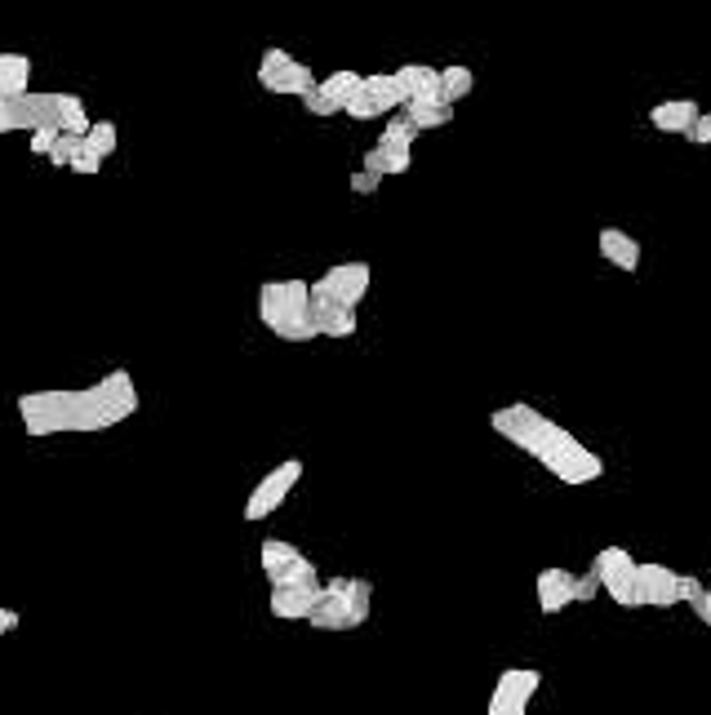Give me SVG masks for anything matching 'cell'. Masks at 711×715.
I'll return each mask as SVG.
<instances>
[{
    "label": "cell",
    "instance_id": "6da1fadb",
    "mask_svg": "<svg viewBox=\"0 0 711 715\" xmlns=\"http://www.w3.org/2000/svg\"><path fill=\"white\" fill-rule=\"evenodd\" d=\"M138 413V386L129 369H111L93 386L76 391H27L18 395V417L27 435H93Z\"/></svg>",
    "mask_w": 711,
    "mask_h": 715
},
{
    "label": "cell",
    "instance_id": "7a4b0ae2",
    "mask_svg": "<svg viewBox=\"0 0 711 715\" xmlns=\"http://www.w3.org/2000/svg\"><path fill=\"white\" fill-rule=\"evenodd\" d=\"M489 426H493L507 444H515L520 453H529L533 462H542L560 484H591V480H600V471H604L600 453H591L578 435H569L560 422H551L547 413H538V409L524 404V400L493 409V413H489Z\"/></svg>",
    "mask_w": 711,
    "mask_h": 715
},
{
    "label": "cell",
    "instance_id": "3957f363",
    "mask_svg": "<svg viewBox=\"0 0 711 715\" xmlns=\"http://www.w3.org/2000/svg\"><path fill=\"white\" fill-rule=\"evenodd\" d=\"M258 315L280 342L320 338V329L311 324V280H267L258 289Z\"/></svg>",
    "mask_w": 711,
    "mask_h": 715
},
{
    "label": "cell",
    "instance_id": "277c9868",
    "mask_svg": "<svg viewBox=\"0 0 711 715\" xmlns=\"http://www.w3.org/2000/svg\"><path fill=\"white\" fill-rule=\"evenodd\" d=\"M369 604H373V586L364 577H333L320 591V604L311 608V626L316 631H356L369 622Z\"/></svg>",
    "mask_w": 711,
    "mask_h": 715
},
{
    "label": "cell",
    "instance_id": "5b68a950",
    "mask_svg": "<svg viewBox=\"0 0 711 715\" xmlns=\"http://www.w3.org/2000/svg\"><path fill=\"white\" fill-rule=\"evenodd\" d=\"M258 84L267 93H289V98H307L316 89V75L307 62H298L289 49H267L258 62Z\"/></svg>",
    "mask_w": 711,
    "mask_h": 715
},
{
    "label": "cell",
    "instance_id": "8992f818",
    "mask_svg": "<svg viewBox=\"0 0 711 715\" xmlns=\"http://www.w3.org/2000/svg\"><path fill=\"white\" fill-rule=\"evenodd\" d=\"M591 577L600 582V591L622 604V608H640L635 604V560L627 546H604L595 560H591Z\"/></svg>",
    "mask_w": 711,
    "mask_h": 715
},
{
    "label": "cell",
    "instance_id": "52a82bcc",
    "mask_svg": "<svg viewBox=\"0 0 711 715\" xmlns=\"http://www.w3.org/2000/svg\"><path fill=\"white\" fill-rule=\"evenodd\" d=\"M298 480H302V462H298V457H284L280 466H271V471L253 484V493H249V502H244L240 515H244L249 524H253V520H267L276 506H284V497L293 493Z\"/></svg>",
    "mask_w": 711,
    "mask_h": 715
},
{
    "label": "cell",
    "instance_id": "ba28073f",
    "mask_svg": "<svg viewBox=\"0 0 711 715\" xmlns=\"http://www.w3.org/2000/svg\"><path fill=\"white\" fill-rule=\"evenodd\" d=\"M542 684V671L533 666H507L489 693V711L484 715H529V702Z\"/></svg>",
    "mask_w": 711,
    "mask_h": 715
},
{
    "label": "cell",
    "instance_id": "9c48e42d",
    "mask_svg": "<svg viewBox=\"0 0 711 715\" xmlns=\"http://www.w3.org/2000/svg\"><path fill=\"white\" fill-rule=\"evenodd\" d=\"M369 280H373L369 262H338V266H329L320 280H311V289H320L329 302L356 311V306L364 302V293H369Z\"/></svg>",
    "mask_w": 711,
    "mask_h": 715
},
{
    "label": "cell",
    "instance_id": "30bf717a",
    "mask_svg": "<svg viewBox=\"0 0 711 715\" xmlns=\"http://www.w3.org/2000/svg\"><path fill=\"white\" fill-rule=\"evenodd\" d=\"M635 604H649V608H675L680 604V573L667 568V564H635Z\"/></svg>",
    "mask_w": 711,
    "mask_h": 715
},
{
    "label": "cell",
    "instance_id": "8fae6325",
    "mask_svg": "<svg viewBox=\"0 0 711 715\" xmlns=\"http://www.w3.org/2000/svg\"><path fill=\"white\" fill-rule=\"evenodd\" d=\"M404 102H440V71L435 67H422V62H404L391 71ZM444 107V102H440Z\"/></svg>",
    "mask_w": 711,
    "mask_h": 715
},
{
    "label": "cell",
    "instance_id": "7c38bea8",
    "mask_svg": "<svg viewBox=\"0 0 711 715\" xmlns=\"http://www.w3.org/2000/svg\"><path fill=\"white\" fill-rule=\"evenodd\" d=\"M698 115H702V107L693 102V98H667V102H658L653 111H649V124L658 129V133H693V124H698Z\"/></svg>",
    "mask_w": 711,
    "mask_h": 715
},
{
    "label": "cell",
    "instance_id": "4fadbf2b",
    "mask_svg": "<svg viewBox=\"0 0 711 715\" xmlns=\"http://www.w3.org/2000/svg\"><path fill=\"white\" fill-rule=\"evenodd\" d=\"M573 582H578V573H569V568H542V573L533 577L538 608H542V613L569 608V604H573Z\"/></svg>",
    "mask_w": 711,
    "mask_h": 715
},
{
    "label": "cell",
    "instance_id": "5bb4252c",
    "mask_svg": "<svg viewBox=\"0 0 711 715\" xmlns=\"http://www.w3.org/2000/svg\"><path fill=\"white\" fill-rule=\"evenodd\" d=\"M311 324L324 333V338H351L356 333V311L329 302L320 289H311Z\"/></svg>",
    "mask_w": 711,
    "mask_h": 715
},
{
    "label": "cell",
    "instance_id": "9a60e30c",
    "mask_svg": "<svg viewBox=\"0 0 711 715\" xmlns=\"http://www.w3.org/2000/svg\"><path fill=\"white\" fill-rule=\"evenodd\" d=\"M320 591L324 586H280V591H271V617H280V622H307L311 617V608L320 604Z\"/></svg>",
    "mask_w": 711,
    "mask_h": 715
},
{
    "label": "cell",
    "instance_id": "2e32d148",
    "mask_svg": "<svg viewBox=\"0 0 711 715\" xmlns=\"http://www.w3.org/2000/svg\"><path fill=\"white\" fill-rule=\"evenodd\" d=\"M600 253H604V262H613L618 271H635V266H640V240L627 235L622 226H604V231H600Z\"/></svg>",
    "mask_w": 711,
    "mask_h": 715
},
{
    "label": "cell",
    "instance_id": "e0dca14e",
    "mask_svg": "<svg viewBox=\"0 0 711 715\" xmlns=\"http://www.w3.org/2000/svg\"><path fill=\"white\" fill-rule=\"evenodd\" d=\"M298 560H302V551H298L293 542H284V537H267V542H262V573H267L271 586H276Z\"/></svg>",
    "mask_w": 711,
    "mask_h": 715
},
{
    "label": "cell",
    "instance_id": "ac0fdd59",
    "mask_svg": "<svg viewBox=\"0 0 711 715\" xmlns=\"http://www.w3.org/2000/svg\"><path fill=\"white\" fill-rule=\"evenodd\" d=\"M409 164H413V155H409L404 147H382V142H378V147L364 151V164H360V169L373 173V178H391V173H404Z\"/></svg>",
    "mask_w": 711,
    "mask_h": 715
},
{
    "label": "cell",
    "instance_id": "d6986e66",
    "mask_svg": "<svg viewBox=\"0 0 711 715\" xmlns=\"http://www.w3.org/2000/svg\"><path fill=\"white\" fill-rule=\"evenodd\" d=\"M31 93V62L22 53H0V98Z\"/></svg>",
    "mask_w": 711,
    "mask_h": 715
},
{
    "label": "cell",
    "instance_id": "ffe728a7",
    "mask_svg": "<svg viewBox=\"0 0 711 715\" xmlns=\"http://www.w3.org/2000/svg\"><path fill=\"white\" fill-rule=\"evenodd\" d=\"M364 93L373 98V107H378L382 115H395V111H404V93H400L395 75H364Z\"/></svg>",
    "mask_w": 711,
    "mask_h": 715
},
{
    "label": "cell",
    "instance_id": "44dd1931",
    "mask_svg": "<svg viewBox=\"0 0 711 715\" xmlns=\"http://www.w3.org/2000/svg\"><path fill=\"white\" fill-rule=\"evenodd\" d=\"M360 84H364V75L342 67V71H333V75H324V80H320V93H324V98H329V102L342 111V107H347V102L360 93Z\"/></svg>",
    "mask_w": 711,
    "mask_h": 715
},
{
    "label": "cell",
    "instance_id": "7402d4cb",
    "mask_svg": "<svg viewBox=\"0 0 711 715\" xmlns=\"http://www.w3.org/2000/svg\"><path fill=\"white\" fill-rule=\"evenodd\" d=\"M400 115L422 133V129H444L453 120V107H440V102H404Z\"/></svg>",
    "mask_w": 711,
    "mask_h": 715
},
{
    "label": "cell",
    "instance_id": "603a6c76",
    "mask_svg": "<svg viewBox=\"0 0 711 715\" xmlns=\"http://www.w3.org/2000/svg\"><path fill=\"white\" fill-rule=\"evenodd\" d=\"M471 89H475L471 67H444V71H440V102H444V107H458Z\"/></svg>",
    "mask_w": 711,
    "mask_h": 715
},
{
    "label": "cell",
    "instance_id": "cb8c5ba5",
    "mask_svg": "<svg viewBox=\"0 0 711 715\" xmlns=\"http://www.w3.org/2000/svg\"><path fill=\"white\" fill-rule=\"evenodd\" d=\"M89 115H84V102H80V93H58V129L62 133H76V138H84L89 133Z\"/></svg>",
    "mask_w": 711,
    "mask_h": 715
},
{
    "label": "cell",
    "instance_id": "d4e9b609",
    "mask_svg": "<svg viewBox=\"0 0 711 715\" xmlns=\"http://www.w3.org/2000/svg\"><path fill=\"white\" fill-rule=\"evenodd\" d=\"M116 142H120V133H116V124H111V120H93V124H89V133H84V147H89V155H93V160L116 155Z\"/></svg>",
    "mask_w": 711,
    "mask_h": 715
},
{
    "label": "cell",
    "instance_id": "484cf974",
    "mask_svg": "<svg viewBox=\"0 0 711 715\" xmlns=\"http://www.w3.org/2000/svg\"><path fill=\"white\" fill-rule=\"evenodd\" d=\"M413 138H418V129L395 111V115H387V124H382V138H378V142H382V147H404V151H409V147H413Z\"/></svg>",
    "mask_w": 711,
    "mask_h": 715
},
{
    "label": "cell",
    "instance_id": "4316f807",
    "mask_svg": "<svg viewBox=\"0 0 711 715\" xmlns=\"http://www.w3.org/2000/svg\"><path fill=\"white\" fill-rule=\"evenodd\" d=\"M80 155H84V138H76V133H58V142H53V151H49V160L67 169V164H76Z\"/></svg>",
    "mask_w": 711,
    "mask_h": 715
},
{
    "label": "cell",
    "instance_id": "83f0119b",
    "mask_svg": "<svg viewBox=\"0 0 711 715\" xmlns=\"http://www.w3.org/2000/svg\"><path fill=\"white\" fill-rule=\"evenodd\" d=\"M342 115H351V120H373V115H382V111L373 107V98H369V93H364V84H360V93L342 107Z\"/></svg>",
    "mask_w": 711,
    "mask_h": 715
},
{
    "label": "cell",
    "instance_id": "f1b7e54d",
    "mask_svg": "<svg viewBox=\"0 0 711 715\" xmlns=\"http://www.w3.org/2000/svg\"><path fill=\"white\" fill-rule=\"evenodd\" d=\"M302 107H307V115H338V107H333V102L320 93V80H316V89L302 98Z\"/></svg>",
    "mask_w": 711,
    "mask_h": 715
},
{
    "label": "cell",
    "instance_id": "f546056e",
    "mask_svg": "<svg viewBox=\"0 0 711 715\" xmlns=\"http://www.w3.org/2000/svg\"><path fill=\"white\" fill-rule=\"evenodd\" d=\"M378 187H382V178H373V173H364V169L351 173V191H356V195H373Z\"/></svg>",
    "mask_w": 711,
    "mask_h": 715
},
{
    "label": "cell",
    "instance_id": "4dcf8cb0",
    "mask_svg": "<svg viewBox=\"0 0 711 715\" xmlns=\"http://www.w3.org/2000/svg\"><path fill=\"white\" fill-rule=\"evenodd\" d=\"M53 142H58V129H36V133H31V151H36V155H49Z\"/></svg>",
    "mask_w": 711,
    "mask_h": 715
},
{
    "label": "cell",
    "instance_id": "1f68e13d",
    "mask_svg": "<svg viewBox=\"0 0 711 715\" xmlns=\"http://www.w3.org/2000/svg\"><path fill=\"white\" fill-rule=\"evenodd\" d=\"M591 595H600V582H595L591 573H578V582H573V600H591Z\"/></svg>",
    "mask_w": 711,
    "mask_h": 715
},
{
    "label": "cell",
    "instance_id": "d6a6232c",
    "mask_svg": "<svg viewBox=\"0 0 711 715\" xmlns=\"http://www.w3.org/2000/svg\"><path fill=\"white\" fill-rule=\"evenodd\" d=\"M693 142H711V111H702L698 115V124H693V133H689Z\"/></svg>",
    "mask_w": 711,
    "mask_h": 715
},
{
    "label": "cell",
    "instance_id": "836d02e7",
    "mask_svg": "<svg viewBox=\"0 0 711 715\" xmlns=\"http://www.w3.org/2000/svg\"><path fill=\"white\" fill-rule=\"evenodd\" d=\"M693 613H698V622H702V626H711V586H707V591L698 595V604H693Z\"/></svg>",
    "mask_w": 711,
    "mask_h": 715
},
{
    "label": "cell",
    "instance_id": "e575fe53",
    "mask_svg": "<svg viewBox=\"0 0 711 715\" xmlns=\"http://www.w3.org/2000/svg\"><path fill=\"white\" fill-rule=\"evenodd\" d=\"M71 169H76V173H98V169H102V160H93V155H89V147H84V155H80Z\"/></svg>",
    "mask_w": 711,
    "mask_h": 715
},
{
    "label": "cell",
    "instance_id": "d590c367",
    "mask_svg": "<svg viewBox=\"0 0 711 715\" xmlns=\"http://www.w3.org/2000/svg\"><path fill=\"white\" fill-rule=\"evenodd\" d=\"M9 631H18V613L13 608H0V635H9Z\"/></svg>",
    "mask_w": 711,
    "mask_h": 715
},
{
    "label": "cell",
    "instance_id": "8d00e7d4",
    "mask_svg": "<svg viewBox=\"0 0 711 715\" xmlns=\"http://www.w3.org/2000/svg\"><path fill=\"white\" fill-rule=\"evenodd\" d=\"M0 133H13V115H9V98H0Z\"/></svg>",
    "mask_w": 711,
    "mask_h": 715
}]
</instances>
